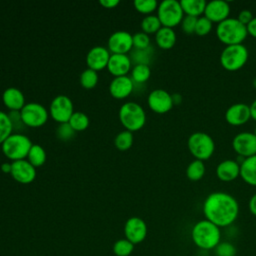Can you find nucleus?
I'll return each mask as SVG.
<instances>
[{"instance_id": "nucleus-12", "label": "nucleus", "mask_w": 256, "mask_h": 256, "mask_svg": "<svg viewBox=\"0 0 256 256\" xmlns=\"http://www.w3.org/2000/svg\"><path fill=\"white\" fill-rule=\"evenodd\" d=\"M147 103L151 110L159 114H164L170 111L174 105L172 95L168 91L161 88L154 89L149 93Z\"/></svg>"}, {"instance_id": "nucleus-48", "label": "nucleus", "mask_w": 256, "mask_h": 256, "mask_svg": "<svg viewBox=\"0 0 256 256\" xmlns=\"http://www.w3.org/2000/svg\"><path fill=\"white\" fill-rule=\"evenodd\" d=\"M172 95V100H173V104L175 105H178V104H180L181 103V101H182V96L180 95V94H178V93H175V94H171Z\"/></svg>"}, {"instance_id": "nucleus-13", "label": "nucleus", "mask_w": 256, "mask_h": 256, "mask_svg": "<svg viewBox=\"0 0 256 256\" xmlns=\"http://www.w3.org/2000/svg\"><path fill=\"white\" fill-rule=\"evenodd\" d=\"M124 234L126 239L134 245L141 243L147 236V225L140 217H130L125 222Z\"/></svg>"}, {"instance_id": "nucleus-22", "label": "nucleus", "mask_w": 256, "mask_h": 256, "mask_svg": "<svg viewBox=\"0 0 256 256\" xmlns=\"http://www.w3.org/2000/svg\"><path fill=\"white\" fill-rule=\"evenodd\" d=\"M2 100L10 110H21L26 104L23 92L17 87L6 88L2 94Z\"/></svg>"}, {"instance_id": "nucleus-25", "label": "nucleus", "mask_w": 256, "mask_h": 256, "mask_svg": "<svg viewBox=\"0 0 256 256\" xmlns=\"http://www.w3.org/2000/svg\"><path fill=\"white\" fill-rule=\"evenodd\" d=\"M180 4L185 15L198 18L204 14L207 2L205 0H181Z\"/></svg>"}, {"instance_id": "nucleus-36", "label": "nucleus", "mask_w": 256, "mask_h": 256, "mask_svg": "<svg viewBox=\"0 0 256 256\" xmlns=\"http://www.w3.org/2000/svg\"><path fill=\"white\" fill-rule=\"evenodd\" d=\"M75 130L71 127L69 122H64V123H59V125L56 128V136L60 140L63 141H68L72 139L75 135Z\"/></svg>"}, {"instance_id": "nucleus-40", "label": "nucleus", "mask_w": 256, "mask_h": 256, "mask_svg": "<svg viewBox=\"0 0 256 256\" xmlns=\"http://www.w3.org/2000/svg\"><path fill=\"white\" fill-rule=\"evenodd\" d=\"M8 116L12 123L13 131H16V133H21L22 131L25 130L27 126L23 122L20 110H10V112L8 113Z\"/></svg>"}, {"instance_id": "nucleus-4", "label": "nucleus", "mask_w": 256, "mask_h": 256, "mask_svg": "<svg viewBox=\"0 0 256 256\" xmlns=\"http://www.w3.org/2000/svg\"><path fill=\"white\" fill-rule=\"evenodd\" d=\"M119 119L127 130L133 132L144 126L146 122V113L140 104L129 101L120 107Z\"/></svg>"}, {"instance_id": "nucleus-2", "label": "nucleus", "mask_w": 256, "mask_h": 256, "mask_svg": "<svg viewBox=\"0 0 256 256\" xmlns=\"http://www.w3.org/2000/svg\"><path fill=\"white\" fill-rule=\"evenodd\" d=\"M191 239L200 249H214L221 242V231L217 225L207 219L200 220L192 227Z\"/></svg>"}, {"instance_id": "nucleus-45", "label": "nucleus", "mask_w": 256, "mask_h": 256, "mask_svg": "<svg viewBox=\"0 0 256 256\" xmlns=\"http://www.w3.org/2000/svg\"><path fill=\"white\" fill-rule=\"evenodd\" d=\"M248 207H249V210H250L251 214L256 216V193L251 196V198L249 200V203H248Z\"/></svg>"}, {"instance_id": "nucleus-20", "label": "nucleus", "mask_w": 256, "mask_h": 256, "mask_svg": "<svg viewBox=\"0 0 256 256\" xmlns=\"http://www.w3.org/2000/svg\"><path fill=\"white\" fill-rule=\"evenodd\" d=\"M134 90V83L128 75L114 77L109 85L111 95L118 99H123L131 94Z\"/></svg>"}, {"instance_id": "nucleus-23", "label": "nucleus", "mask_w": 256, "mask_h": 256, "mask_svg": "<svg viewBox=\"0 0 256 256\" xmlns=\"http://www.w3.org/2000/svg\"><path fill=\"white\" fill-rule=\"evenodd\" d=\"M240 177L251 186H256V155L245 158L240 164Z\"/></svg>"}, {"instance_id": "nucleus-5", "label": "nucleus", "mask_w": 256, "mask_h": 256, "mask_svg": "<svg viewBox=\"0 0 256 256\" xmlns=\"http://www.w3.org/2000/svg\"><path fill=\"white\" fill-rule=\"evenodd\" d=\"M188 150L197 160H208L215 151L213 138L205 132H194L188 137Z\"/></svg>"}, {"instance_id": "nucleus-24", "label": "nucleus", "mask_w": 256, "mask_h": 256, "mask_svg": "<svg viewBox=\"0 0 256 256\" xmlns=\"http://www.w3.org/2000/svg\"><path fill=\"white\" fill-rule=\"evenodd\" d=\"M176 33L173 28L162 26L156 33H155V40L157 45L165 50L171 49L176 43Z\"/></svg>"}, {"instance_id": "nucleus-11", "label": "nucleus", "mask_w": 256, "mask_h": 256, "mask_svg": "<svg viewBox=\"0 0 256 256\" xmlns=\"http://www.w3.org/2000/svg\"><path fill=\"white\" fill-rule=\"evenodd\" d=\"M232 148L243 158L256 155V136L253 132H240L232 139Z\"/></svg>"}, {"instance_id": "nucleus-27", "label": "nucleus", "mask_w": 256, "mask_h": 256, "mask_svg": "<svg viewBox=\"0 0 256 256\" xmlns=\"http://www.w3.org/2000/svg\"><path fill=\"white\" fill-rule=\"evenodd\" d=\"M205 174V164L201 160L191 161L186 168V176L191 181H199Z\"/></svg>"}, {"instance_id": "nucleus-26", "label": "nucleus", "mask_w": 256, "mask_h": 256, "mask_svg": "<svg viewBox=\"0 0 256 256\" xmlns=\"http://www.w3.org/2000/svg\"><path fill=\"white\" fill-rule=\"evenodd\" d=\"M153 54H154V49H153L152 45H150L148 48H145V49L133 48L130 51L129 56H130L132 63H134V65H137V64L149 65L152 60Z\"/></svg>"}, {"instance_id": "nucleus-9", "label": "nucleus", "mask_w": 256, "mask_h": 256, "mask_svg": "<svg viewBox=\"0 0 256 256\" xmlns=\"http://www.w3.org/2000/svg\"><path fill=\"white\" fill-rule=\"evenodd\" d=\"M23 122L27 127H39L48 119L47 109L38 102L26 103L20 110Z\"/></svg>"}, {"instance_id": "nucleus-43", "label": "nucleus", "mask_w": 256, "mask_h": 256, "mask_svg": "<svg viewBox=\"0 0 256 256\" xmlns=\"http://www.w3.org/2000/svg\"><path fill=\"white\" fill-rule=\"evenodd\" d=\"M236 18H237L243 25L247 26V25L252 21V19L254 18V16H253V14H252L251 11H249V10H247V9H244V10H241V11L238 13V15H237Z\"/></svg>"}, {"instance_id": "nucleus-16", "label": "nucleus", "mask_w": 256, "mask_h": 256, "mask_svg": "<svg viewBox=\"0 0 256 256\" xmlns=\"http://www.w3.org/2000/svg\"><path fill=\"white\" fill-rule=\"evenodd\" d=\"M230 14V5L227 1L224 0H212L207 2L204 14L212 23L216 22L217 24L229 18Z\"/></svg>"}, {"instance_id": "nucleus-29", "label": "nucleus", "mask_w": 256, "mask_h": 256, "mask_svg": "<svg viewBox=\"0 0 256 256\" xmlns=\"http://www.w3.org/2000/svg\"><path fill=\"white\" fill-rule=\"evenodd\" d=\"M151 75V69L149 65L137 64L134 65L131 70V79L135 84H144Z\"/></svg>"}, {"instance_id": "nucleus-15", "label": "nucleus", "mask_w": 256, "mask_h": 256, "mask_svg": "<svg viewBox=\"0 0 256 256\" xmlns=\"http://www.w3.org/2000/svg\"><path fill=\"white\" fill-rule=\"evenodd\" d=\"M11 166V176L20 183H31L36 177V168L26 159L15 160Z\"/></svg>"}, {"instance_id": "nucleus-18", "label": "nucleus", "mask_w": 256, "mask_h": 256, "mask_svg": "<svg viewBox=\"0 0 256 256\" xmlns=\"http://www.w3.org/2000/svg\"><path fill=\"white\" fill-rule=\"evenodd\" d=\"M110 55L111 54L109 53V49L104 46L92 47L86 55V63L88 68L98 71L104 67H107Z\"/></svg>"}, {"instance_id": "nucleus-44", "label": "nucleus", "mask_w": 256, "mask_h": 256, "mask_svg": "<svg viewBox=\"0 0 256 256\" xmlns=\"http://www.w3.org/2000/svg\"><path fill=\"white\" fill-rule=\"evenodd\" d=\"M247 28V32L249 35H251L252 37L256 38V17H254L252 19V21L246 26Z\"/></svg>"}, {"instance_id": "nucleus-19", "label": "nucleus", "mask_w": 256, "mask_h": 256, "mask_svg": "<svg viewBox=\"0 0 256 256\" xmlns=\"http://www.w3.org/2000/svg\"><path fill=\"white\" fill-rule=\"evenodd\" d=\"M131 66L132 61L130 59V56L120 53H112L107 64L109 72L115 77L127 75V73L131 69Z\"/></svg>"}, {"instance_id": "nucleus-14", "label": "nucleus", "mask_w": 256, "mask_h": 256, "mask_svg": "<svg viewBox=\"0 0 256 256\" xmlns=\"http://www.w3.org/2000/svg\"><path fill=\"white\" fill-rule=\"evenodd\" d=\"M107 44L112 53L127 54L133 47V35L125 30L115 31L109 36Z\"/></svg>"}, {"instance_id": "nucleus-50", "label": "nucleus", "mask_w": 256, "mask_h": 256, "mask_svg": "<svg viewBox=\"0 0 256 256\" xmlns=\"http://www.w3.org/2000/svg\"><path fill=\"white\" fill-rule=\"evenodd\" d=\"M252 85H253V87L256 89V77L253 79V81H252Z\"/></svg>"}, {"instance_id": "nucleus-3", "label": "nucleus", "mask_w": 256, "mask_h": 256, "mask_svg": "<svg viewBox=\"0 0 256 256\" xmlns=\"http://www.w3.org/2000/svg\"><path fill=\"white\" fill-rule=\"evenodd\" d=\"M248 35L247 28L237 18L229 17L217 24L216 36L226 46L243 44Z\"/></svg>"}, {"instance_id": "nucleus-41", "label": "nucleus", "mask_w": 256, "mask_h": 256, "mask_svg": "<svg viewBox=\"0 0 256 256\" xmlns=\"http://www.w3.org/2000/svg\"><path fill=\"white\" fill-rule=\"evenodd\" d=\"M150 37L145 32H136L133 34V47L136 49H145L150 46Z\"/></svg>"}, {"instance_id": "nucleus-46", "label": "nucleus", "mask_w": 256, "mask_h": 256, "mask_svg": "<svg viewBox=\"0 0 256 256\" xmlns=\"http://www.w3.org/2000/svg\"><path fill=\"white\" fill-rule=\"evenodd\" d=\"M99 3L106 8H113L117 6L120 3V1L119 0H100Z\"/></svg>"}, {"instance_id": "nucleus-35", "label": "nucleus", "mask_w": 256, "mask_h": 256, "mask_svg": "<svg viewBox=\"0 0 256 256\" xmlns=\"http://www.w3.org/2000/svg\"><path fill=\"white\" fill-rule=\"evenodd\" d=\"M134 249V244L129 240L119 239L113 244V253L116 256H129Z\"/></svg>"}, {"instance_id": "nucleus-1", "label": "nucleus", "mask_w": 256, "mask_h": 256, "mask_svg": "<svg viewBox=\"0 0 256 256\" xmlns=\"http://www.w3.org/2000/svg\"><path fill=\"white\" fill-rule=\"evenodd\" d=\"M205 219L219 228L231 225L238 217L239 204L229 193L216 191L210 193L203 203Z\"/></svg>"}, {"instance_id": "nucleus-30", "label": "nucleus", "mask_w": 256, "mask_h": 256, "mask_svg": "<svg viewBox=\"0 0 256 256\" xmlns=\"http://www.w3.org/2000/svg\"><path fill=\"white\" fill-rule=\"evenodd\" d=\"M161 27H162V24L157 15L149 14L145 16L141 21L142 31L148 35L156 33Z\"/></svg>"}, {"instance_id": "nucleus-51", "label": "nucleus", "mask_w": 256, "mask_h": 256, "mask_svg": "<svg viewBox=\"0 0 256 256\" xmlns=\"http://www.w3.org/2000/svg\"><path fill=\"white\" fill-rule=\"evenodd\" d=\"M253 133H254V135L256 136V126H255V128H254V131H253Z\"/></svg>"}, {"instance_id": "nucleus-42", "label": "nucleus", "mask_w": 256, "mask_h": 256, "mask_svg": "<svg viewBox=\"0 0 256 256\" xmlns=\"http://www.w3.org/2000/svg\"><path fill=\"white\" fill-rule=\"evenodd\" d=\"M197 19H198L197 17L185 15V16L183 17L181 23H180L183 32H185L186 34L195 33V27H196Z\"/></svg>"}, {"instance_id": "nucleus-38", "label": "nucleus", "mask_w": 256, "mask_h": 256, "mask_svg": "<svg viewBox=\"0 0 256 256\" xmlns=\"http://www.w3.org/2000/svg\"><path fill=\"white\" fill-rule=\"evenodd\" d=\"M215 256H236V247L227 241L220 242L214 249Z\"/></svg>"}, {"instance_id": "nucleus-33", "label": "nucleus", "mask_w": 256, "mask_h": 256, "mask_svg": "<svg viewBox=\"0 0 256 256\" xmlns=\"http://www.w3.org/2000/svg\"><path fill=\"white\" fill-rule=\"evenodd\" d=\"M115 146L120 150H127L133 144V133L127 129L119 132L114 139Z\"/></svg>"}, {"instance_id": "nucleus-49", "label": "nucleus", "mask_w": 256, "mask_h": 256, "mask_svg": "<svg viewBox=\"0 0 256 256\" xmlns=\"http://www.w3.org/2000/svg\"><path fill=\"white\" fill-rule=\"evenodd\" d=\"M11 167H12L11 163H8V162L1 164V170L5 173H11Z\"/></svg>"}, {"instance_id": "nucleus-39", "label": "nucleus", "mask_w": 256, "mask_h": 256, "mask_svg": "<svg viewBox=\"0 0 256 256\" xmlns=\"http://www.w3.org/2000/svg\"><path fill=\"white\" fill-rule=\"evenodd\" d=\"M213 23L206 18L205 16H200L197 19L196 27H195V34L198 36H205L209 34L212 30Z\"/></svg>"}, {"instance_id": "nucleus-28", "label": "nucleus", "mask_w": 256, "mask_h": 256, "mask_svg": "<svg viewBox=\"0 0 256 256\" xmlns=\"http://www.w3.org/2000/svg\"><path fill=\"white\" fill-rule=\"evenodd\" d=\"M27 160L34 166L38 167L45 163L46 161V151L39 144H33L28 152Z\"/></svg>"}, {"instance_id": "nucleus-6", "label": "nucleus", "mask_w": 256, "mask_h": 256, "mask_svg": "<svg viewBox=\"0 0 256 256\" xmlns=\"http://www.w3.org/2000/svg\"><path fill=\"white\" fill-rule=\"evenodd\" d=\"M33 143L23 133H12L2 144V151L6 157L15 161L25 159Z\"/></svg>"}, {"instance_id": "nucleus-8", "label": "nucleus", "mask_w": 256, "mask_h": 256, "mask_svg": "<svg viewBox=\"0 0 256 256\" xmlns=\"http://www.w3.org/2000/svg\"><path fill=\"white\" fill-rule=\"evenodd\" d=\"M157 16L162 26L173 28L179 25L184 17L180 1L163 0L157 8Z\"/></svg>"}, {"instance_id": "nucleus-7", "label": "nucleus", "mask_w": 256, "mask_h": 256, "mask_svg": "<svg viewBox=\"0 0 256 256\" xmlns=\"http://www.w3.org/2000/svg\"><path fill=\"white\" fill-rule=\"evenodd\" d=\"M248 49L244 44L225 46L220 54V64L227 71H237L247 62Z\"/></svg>"}, {"instance_id": "nucleus-32", "label": "nucleus", "mask_w": 256, "mask_h": 256, "mask_svg": "<svg viewBox=\"0 0 256 256\" xmlns=\"http://www.w3.org/2000/svg\"><path fill=\"white\" fill-rule=\"evenodd\" d=\"M98 73L91 68L84 69L80 74V83L86 89H91L96 86L98 82Z\"/></svg>"}, {"instance_id": "nucleus-47", "label": "nucleus", "mask_w": 256, "mask_h": 256, "mask_svg": "<svg viewBox=\"0 0 256 256\" xmlns=\"http://www.w3.org/2000/svg\"><path fill=\"white\" fill-rule=\"evenodd\" d=\"M250 107V113H251V118L256 121V99L249 105Z\"/></svg>"}, {"instance_id": "nucleus-34", "label": "nucleus", "mask_w": 256, "mask_h": 256, "mask_svg": "<svg viewBox=\"0 0 256 256\" xmlns=\"http://www.w3.org/2000/svg\"><path fill=\"white\" fill-rule=\"evenodd\" d=\"M13 131L12 123L7 113L0 110V144H2Z\"/></svg>"}, {"instance_id": "nucleus-31", "label": "nucleus", "mask_w": 256, "mask_h": 256, "mask_svg": "<svg viewBox=\"0 0 256 256\" xmlns=\"http://www.w3.org/2000/svg\"><path fill=\"white\" fill-rule=\"evenodd\" d=\"M68 122L75 131H83L89 125V118L84 112L74 111Z\"/></svg>"}, {"instance_id": "nucleus-21", "label": "nucleus", "mask_w": 256, "mask_h": 256, "mask_svg": "<svg viewBox=\"0 0 256 256\" xmlns=\"http://www.w3.org/2000/svg\"><path fill=\"white\" fill-rule=\"evenodd\" d=\"M216 175L223 182H231L240 176V164L231 159L223 160L216 167Z\"/></svg>"}, {"instance_id": "nucleus-37", "label": "nucleus", "mask_w": 256, "mask_h": 256, "mask_svg": "<svg viewBox=\"0 0 256 256\" xmlns=\"http://www.w3.org/2000/svg\"><path fill=\"white\" fill-rule=\"evenodd\" d=\"M158 2L156 0H135L134 1V7L137 11L144 13V14H150L154 10L158 8Z\"/></svg>"}, {"instance_id": "nucleus-10", "label": "nucleus", "mask_w": 256, "mask_h": 256, "mask_svg": "<svg viewBox=\"0 0 256 256\" xmlns=\"http://www.w3.org/2000/svg\"><path fill=\"white\" fill-rule=\"evenodd\" d=\"M49 112L52 118L58 123L68 122L74 112L73 102L66 95H57L52 99L50 103Z\"/></svg>"}, {"instance_id": "nucleus-17", "label": "nucleus", "mask_w": 256, "mask_h": 256, "mask_svg": "<svg viewBox=\"0 0 256 256\" xmlns=\"http://www.w3.org/2000/svg\"><path fill=\"white\" fill-rule=\"evenodd\" d=\"M250 118V107L246 103L232 104L225 112V120L232 126H241L247 123Z\"/></svg>"}]
</instances>
